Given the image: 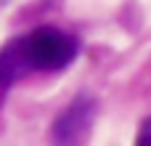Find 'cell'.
<instances>
[{"label":"cell","mask_w":151,"mask_h":146,"mask_svg":"<svg viewBox=\"0 0 151 146\" xmlns=\"http://www.w3.org/2000/svg\"><path fill=\"white\" fill-rule=\"evenodd\" d=\"M21 51L32 72H58L74 61L80 43L74 35L56 27H40L29 35H21Z\"/></svg>","instance_id":"1"},{"label":"cell","mask_w":151,"mask_h":146,"mask_svg":"<svg viewBox=\"0 0 151 146\" xmlns=\"http://www.w3.org/2000/svg\"><path fill=\"white\" fill-rule=\"evenodd\" d=\"M90 120H93V104L85 101V98L74 101V104L56 120V125H53V141L58 146H72L85 130H88Z\"/></svg>","instance_id":"2"},{"label":"cell","mask_w":151,"mask_h":146,"mask_svg":"<svg viewBox=\"0 0 151 146\" xmlns=\"http://www.w3.org/2000/svg\"><path fill=\"white\" fill-rule=\"evenodd\" d=\"M29 69L24 51H21V37H13L11 43H5L0 48V93H5L16 80H21Z\"/></svg>","instance_id":"3"},{"label":"cell","mask_w":151,"mask_h":146,"mask_svg":"<svg viewBox=\"0 0 151 146\" xmlns=\"http://www.w3.org/2000/svg\"><path fill=\"white\" fill-rule=\"evenodd\" d=\"M135 146H151V117L143 120V125L138 130V138H135Z\"/></svg>","instance_id":"4"},{"label":"cell","mask_w":151,"mask_h":146,"mask_svg":"<svg viewBox=\"0 0 151 146\" xmlns=\"http://www.w3.org/2000/svg\"><path fill=\"white\" fill-rule=\"evenodd\" d=\"M0 98H3V93H0Z\"/></svg>","instance_id":"5"},{"label":"cell","mask_w":151,"mask_h":146,"mask_svg":"<svg viewBox=\"0 0 151 146\" xmlns=\"http://www.w3.org/2000/svg\"><path fill=\"white\" fill-rule=\"evenodd\" d=\"M0 3H3V0H0Z\"/></svg>","instance_id":"6"}]
</instances>
